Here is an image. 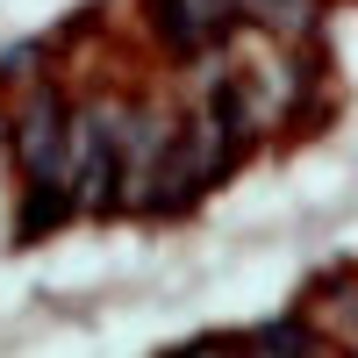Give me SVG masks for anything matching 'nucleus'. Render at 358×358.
Listing matches in <instances>:
<instances>
[{"label": "nucleus", "instance_id": "7ed1b4c3", "mask_svg": "<svg viewBox=\"0 0 358 358\" xmlns=\"http://www.w3.org/2000/svg\"><path fill=\"white\" fill-rule=\"evenodd\" d=\"M229 8L236 0H151V15H158V36L179 50V57H194V50H208L229 29Z\"/></svg>", "mask_w": 358, "mask_h": 358}, {"label": "nucleus", "instance_id": "f03ea898", "mask_svg": "<svg viewBox=\"0 0 358 358\" xmlns=\"http://www.w3.org/2000/svg\"><path fill=\"white\" fill-rule=\"evenodd\" d=\"M15 158H22L29 179H72V129H65V108L50 94L29 101L22 129H15Z\"/></svg>", "mask_w": 358, "mask_h": 358}, {"label": "nucleus", "instance_id": "f257e3e1", "mask_svg": "<svg viewBox=\"0 0 358 358\" xmlns=\"http://www.w3.org/2000/svg\"><path fill=\"white\" fill-rule=\"evenodd\" d=\"M122 187V108H86L72 122V194L79 208H108Z\"/></svg>", "mask_w": 358, "mask_h": 358}]
</instances>
